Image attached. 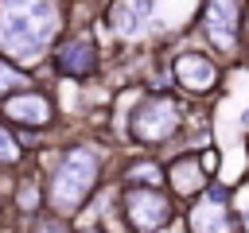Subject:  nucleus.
Instances as JSON below:
<instances>
[{"label": "nucleus", "mask_w": 249, "mask_h": 233, "mask_svg": "<svg viewBox=\"0 0 249 233\" xmlns=\"http://www.w3.org/2000/svg\"><path fill=\"white\" fill-rule=\"evenodd\" d=\"M191 233H230V214H226V190L210 186L202 202L191 210Z\"/></svg>", "instance_id": "nucleus-6"}, {"label": "nucleus", "mask_w": 249, "mask_h": 233, "mask_svg": "<svg viewBox=\"0 0 249 233\" xmlns=\"http://www.w3.org/2000/svg\"><path fill=\"white\" fill-rule=\"evenodd\" d=\"M35 233H70V229H66L58 217H47V221H39V225H35Z\"/></svg>", "instance_id": "nucleus-17"}, {"label": "nucleus", "mask_w": 249, "mask_h": 233, "mask_svg": "<svg viewBox=\"0 0 249 233\" xmlns=\"http://www.w3.org/2000/svg\"><path fill=\"white\" fill-rule=\"evenodd\" d=\"M19 82H23V74H19V70H12V66H0V93H4V89H16Z\"/></svg>", "instance_id": "nucleus-14"}, {"label": "nucleus", "mask_w": 249, "mask_h": 233, "mask_svg": "<svg viewBox=\"0 0 249 233\" xmlns=\"http://www.w3.org/2000/svg\"><path fill=\"white\" fill-rule=\"evenodd\" d=\"M4 113L16 116V120H27V124H47L51 120V105L39 93H16V97H8Z\"/></svg>", "instance_id": "nucleus-9"}, {"label": "nucleus", "mask_w": 249, "mask_h": 233, "mask_svg": "<svg viewBox=\"0 0 249 233\" xmlns=\"http://www.w3.org/2000/svg\"><path fill=\"white\" fill-rule=\"evenodd\" d=\"M19 206H23V210H35V206H39V194H35V183H23V186H19Z\"/></svg>", "instance_id": "nucleus-15"}, {"label": "nucleus", "mask_w": 249, "mask_h": 233, "mask_svg": "<svg viewBox=\"0 0 249 233\" xmlns=\"http://www.w3.org/2000/svg\"><path fill=\"white\" fill-rule=\"evenodd\" d=\"M175 78H179L187 89H210V85L218 82V70H214V62L202 58V54H179Z\"/></svg>", "instance_id": "nucleus-8"}, {"label": "nucleus", "mask_w": 249, "mask_h": 233, "mask_svg": "<svg viewBox=\"0 0 249 233\" xmlns=\"http://www.w3.org/2000/svg\"><path fill=\"white\" fill-rule=\"evenodd\" d=\"M202 27H206V39L218 50H230L237 43V4L233 0H210L206 16H202Z\"/></svg>", "instance_id": "nucleus-5"}, {"label": "nucleus", "mask_w": 249, "mask_h": 233, "mask_svg": "<svg viewBox=\"0 0 249 233\" xmlns=\"http://www.w3.org/2000/svg\"><path fill=\"white\" fill-rule=\"evenodd\" d=\"M109 23H113V31H117V35H132V31L140 27V16H136L132 0H117V4H113V16H109Z\"/></svg>", "instance_id": "nucleus-11"}, {"label": "nucleus", "mask_w": 249, "mask_h": 233, "mask_svg": "<svg viewBox=\"0 0 249 233\" xmlns=\"http://www.w3.org/2000/svg\"><path fill=\"white\" fill-rule=\"evenodd\" d=\"M237 210H241V225H245V233H249V183L237 190Z\"/></svg>", "instance_id": "nucleus-16"}, {"label": "nucleus", "mask_w": 249, "mask_h": 233, "mask_svg": "<svg viewBox=\"0 0 249 233\" xmlns=\"http://www.w3.org/2000/svg\"><path fill=\"white\" fill-rule=\"evenodd\" d=\"M206 167L198 163V159H175L171 163V186L179 190V194H195V190H202V183H206V175H202Z\"/></svg>", "instance_id": "nucleus-10"}, {"label": "nucleus", "mask_w": 249, "mask_h": 233, "mask_svg": "<svg viewBox=\"0 0 249 233\" xmlns=\"http://www.w3.org/2000/svg\"><path fill=\"white\" fill-rule=\"evenodd\" d=\"M86 233H101V229H86Z\"/></svg>", "instance_id": "nucleus-19"}, {"label": "nucleus", "mask_w": 249, "mask_h": 233, "mask_svg": "<svg viewBox=\"0 0 249 233\" xmlns=\"http://www.w3.org/2000/svg\"><path fill=\"white\" fill-rule=\"evenodd\" d=\"M121 202H124V217L132 233H160L171 221V202L156 186H128Z\"/></svg>", "instance_id": "nucleus-3"}, {"label": "nucleus", "mask_w": 249, "mask_h": 233, "mask_svg": "<svg viewBox=\"0 0 249 233\" xmlns=\"http://www.w3.org/2000/svg\"><path fill=\"white\" fill-rule=\"evenodd\" d=\"M58 74H66V78H86V74H93V66H97V47H93V39H66L62 47H58Z\"/></svg>", "instance_id": "nucleus-7"}, {"label": "nucleus", "mask_w": 249, "mask_h": 233, "mask_svg": "<svg viewBox=\"0 0 249 233\" xmlns=\"http://www.w3.org/2000/svg\"><path fill=\"white\" fill-rule=\"evenodd\" d=\"M124 179H128V183H136V179H148V183L156 186V183H160V167H152V163H140V167H132Z\"/></svg>", "instance_id": "nucleus-13"}, {"label": "nucleus", "mask_w": 249, "mask_h": 233, "mask_svg": "<svg viewBox=\"0 0 249 233\" xmlns=\"http://www.w3.org/2000/svg\"><path fill=\"white\" fill-rule=\"evenodd\" d=\"M97 171H101V163H97L93 148H70V151H62V159L54 167V179H51V206L58 214L82 210L86 198H89V190H93V183H97Z\"/></svg>", "instance_id": "nucleus-2"}, {"label": "nucleus", "mask_w": 249, "mask_h": 233, "mask_svg": "<svg viewBox=\"0 0 249 233\" xmlns=\"http://www.w3.org/2000/svg\"><path fill=\"white\" fill-rule=\"evenodd\" d=\"M179 128V105L171 97H148L140 101L136 116H132V136L144 144H160Z\"/></svg>", "instance_id": "nucleus-4"}, {"label": "nucleus", "mask_w": 249, "mask_h": 233, "mask_svg": "<svg viewBox=\"0 0 249 233\" xmlns=\"http://www.w3.org/2000/svg\"><path fill=\"white\" fill-rule=\"evenodd\" d=\"M19 159V144L12 140V132L0 124V163H16Z\"/></svg>", "instance_id": "nucleus-12"}, {"label": "nucleus", "mask_w": 249, "mask_h": 233, "mask_svg": "<svg viewBox=\"0 0 249 233\" xmlns=\"http://www.w3.org/2000/svg\"><path fill=\"white\" fill-rule=\"evenodd\" d=\"M132 8H136V16H140V23H144V19H152V12H156V0H132Z\"/></svg>", "instance_id": "nucleus-18"}, {"label": "nucleus", "mask_w": 249, "mask_h": 233, "mask_svg": "<svg viewBox=\"0 0 249 233\" xmlns=\"http://www.w3.org/2000/svg\"><path fill=\"white\" fill-rule=\"evenodd\" d=\"M54 0H0V50L16 62H35L58 31Z\"/></svg>", "instance_id": "nucleus-1"}]
</instances>
